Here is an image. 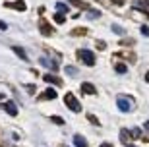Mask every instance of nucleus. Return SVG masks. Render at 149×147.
I'll return each instance as SVG.
<instances>
[{
    "label": "nucleus",
    "mask_w": 149,
    "mask_h": 147,
    "mask_svg": "<svg viewBox=\"0 0 149 147\" xmlns=\"http://www.w3.org/2000/svg\"><path fill=\"white\" fill-rule=\"evenodd\" d=\"M141 33H143L145 37H149V27L147 25H141Z\"/></svg>",
    "instance_id": "412c9836"
},
{
    "label": "nucleus",
    "mask_w": 149,
    "mask_h": 147,
    "mask_svg": "<svg viewBox=\"0 0 149 147\" xmlns=\"http://www.w3.org/2000/svg\"><path fill=\"white\" fill-rule=\"evenodd\" d=\"M81 91L85 95H95V85L93 83H81Z\"/></svg>",
    "instance_id": "423d86ee"
},
{
    "label": "nucleus",
    "mask_w": 149,
    "mask_h": 147,
    "mask_svg": "<svg viewBox=\"0 0 149 147\" xmlns=\"http://www.w3.org/2000/svg\"><path fill=\"white\" fill-rule=\"evenodd\" d=\"M2 109H4L8 114H12V116H16V114H17V107H16L14 103H4V105H2Z\"/></svg>",
    "instance_id": "20e7f679"
},
{
    "label": "nucleus",
    "mask_w": 149,
    "mask_h": 147,
    "mask_svg": "<svg viewBox=\"0 0 149 147\" xmlns=\"http://www.w3.org/2000/svg\"><path fill=\"white\" fill-rule=\"evenodd\" d=\"M87 120H89V122H93V124H99V120L95 118V116H91V114H89V116H87Z\"/></svg>",
    "instance_id": "4be33fe9"
},
{
    "label": "nucleus",
    "mask_w": 149,
    "mask_h": 147,
    "mask_svg": "<svg viewBox=\"0 0 149 147\" xmlns=\"http://www.w3.org/2000/svg\"><path fill=\"white\" fill-rule=\"evenodd\" d=\"M56 8H58V12H62V14H66V12H68V6L64 4V2H56Z\"/></svg>",
    "instance_id": "f8f14e48"
},
{
    "label": "nucleus",
    "mask_w": 149,
    "mask_h": 147,
    "mask_svg": "<svg viewBox=\"0 0 149 147\" xmlns=\"http://www.w3.org/2000/svg\"><path fill=\"white\" fill-rule=\"evenodd\" d=\"M112 31H114V33H118V35H124V29H122V27H118V25H112Z\"/></svg>",
    "instance_id": "6ab92c4d"
},
{
    "label": "nucleus",
    "mask_w": 149,
    "mask_h": 147,
    "mask_svg": "<svg viewBox=\"0 0 149 147\" xmlns=\"http://www.w3.org/2000/svg\"><path fill=\"white\" fill-rule=\"evenodd\" d=\"M128 147H134V145H128Z\"/></svg>",
    "instance_id": "c85d7f7f"
},
{
    "label": "nucleus",
    "mask_w": 149,
    "mask_h": 147,
    "mask_svg": "<svg viewBox=\"0 0 149 147\" xmlns=\"http://www.w3.org/2000/svg\"><path fill=\"white\" fill-rule=\"evenodd\" d=\"M41 31L47 33V35H50V31H52V29H50L49 25H47V23H41Z\"/></svg>",
    "instance_id": "dca6fc26"
},
{
    "label": "nucleus",
    "mask_w": 149,
    "mask_h": 147,
    "mask_svg": "<svg viewBox=\"0 0 149 147\" xmlns=\"http://www.w3.org/2000/svg\"><path fill=\"white\" fill-rule=\"evenodd\" d=\"M66 74L68 76H76L77 70H74V66H66Z\"/></svg>",
    "instance_id": "2eb2a0df"
},
{
    "label": "nucleus",
    "mask_w": 149,
    "mask_h": 147,
    "mask_svg": "<svg viewBox=\"0 0 149 147\" xmlns=\"http://www.w3.org/2000/svg\"><path fill=\"white\" fill-rule=\"evenodd\" d=\"M74 143H76V147H87V139L83 136H79V134L74 136Z\"/></svg>",
    "instance_id": "39448f33"
},
{
    "label": "nucleus",
    "mask_w": 149,
    "mask_h": 147,
    "mask_svg": "<svg viewBox=\"0 0 149 147\" xmlns=\"http://www.w3.org/2000/svg\"><path fill=\"white\" fill-rule=\"evenodd\" d=\"M143 128H145V130L149 132V120H147V122H145V124H143Z\"/></svg>",
    "instance_id": "a878e982"
},
{
    "label": "nucleus",
    "mask_w": 149,
    "mask_h": 147,
    "mask_svg": "<svg viewBox=\"0 0 149 147\" xmlns=\"http://www.w3.org/2000/svg\"><path fill=\"white\" fill-rule=\"evenodd\" d=\"M112 2H114V4H118V6H122V4H124V0H112Z\"/></svg>",
    "instance_id": "b1692460"
},
{
    "label": "nucleus",
    "mask_w": 149,
    "mask_h": 147,
    "mask_svg": "<svg viewBox=\"0 0 149 147\" xmlns=\"http://www.w3.org/2000/svg\"><path fill=\"white\" fill-rule=\"evenodd\" d=\"M99 16H101V14L97 10H89L87 12V17H89V20H91V17H99Z\"/></svg>",
    "instance_id": "a211bd4d"
},
{
    "label": "nucleus",
    "mask_w": 149,
    "mask_h": 147,
    "mask_svg": "<svg viewBox=\"0 0 149 147\" xmlns=\"http://www.w3.org/2000/svg\"><path fill=\"white\" fill-rule=\"evenodd\" d=\"M101 147H112V145H111V143H103Z\"/></svg>",
    "instance_id": "bb28decb"
},
{
    "label": "nucleus",
    "mask_w": 149,
    "mask_h": 147,
    "mask_svg": "<svg viewBox=\"0 0 149 147\" xmlns=\"http://www.w3.org/2000/svg\"><path fill=\"white\" fill-rule=\"evenodd\" d=\"M12 50H14V52H16V54L19 56V58H22V60H27V54H25V50H23L22 47H14V49H12Z\"/></svg>",
    "instance_id": "9d476101"
},
{
    "label": "nucleus",
    "mask_w": 149,
    "mask_h": 147,
    "mask_svg": "<svg viewBox=\"0 0 149 147\" xmlns=\"http://www.w3.org/2000/svg\"><path fill=\"white\" fill-rule=\"evenodd\" d=\"M77 56H79V58H81L87 66H93V64H95V54L91 52V50L81 49V50H77Z\"/></svg>",
    "instance_id": "f03ea898"
},
{
    "label": "nucleus",
    "mask_w": 149,
    "mask_h": 147,
    "mask_svg": "<svg viewBox=\"0 0 149 147\" xmlns=\"http://www.w3.org/2000/svg\"><path fill=\"white\" fill-rule=\"evenodd\" d=\"M64 103H66V107L72 110V112H79V110H81V105H79V101L74 97L72 93H66V97H64Z\"/></svg>",
    "instance_id": "f257e3e1"
},
{
    "label": "nucleus",
    "mask_w": 149,
    "mask_h": 147,
    "mask_svg": "<svg viewBox=\"0 0 149 147\" xmlns=\"http://www.w3.org/2000/svg\"><path fill=\"white\" fill-rule=\"evenodd\" d=\"M128 137H130L128 132H120V139H128Z\"/></svg>",
    "instance_id": "5701e85b"
},
{
    "label": "nucleus",
    "mask_w": 149,
    "mask_h": 147,
    "mask_svg": "<svg viewBox=\"0 0 149 147\" xmlns=\"http://www.w3.org/2000/svg\"><path fill=\"white\" fill-rule=\"evenodd\" d=\"M45 82H49V83H52V85H60V79L56 76H52V74H45Z\"/></svg>",
    "instance_id": "6e6552de"
},
{
    "label": "nucleus",
    "mask_w": 149,
    "mask_h": 147,
    "mask_svg": "<svg viewBox=\"0 0 149 147\" xmlns=\"http://www.w3.org/2000/svg\"><path fill=\"white\" fill-rule=\"evenodd\" d=\"M47 97V99H56V91L54 89H47V91L43 93V99Z\"/></svg>",
    "instance_id": "9b49d317"
},
{
    "label": "nucleus",
    "mask_w": 149,
    "mask_h": 147,
    "mask_svg": "<svg viewBox=\"0 0 149 147\" xmlns=\"http://www.w3.org/2000/svg\"><path fill=\"white\" fill-rule=\"evenodd\" d=\"M6 27H8V25H6V23H4V22H0V29H2V31H4V29H6Z\"/></svg>",
    "instance_id": "393cba45"
},
{
    "label": "nucleus",
    "mask_w": 149,
    "mask_h": 147,
    "mask_svg": "<svg viewBox=\"0 0 149 147\" xmlns=\"http://www.w3.org/2000/svg\"><path fill=\"white\" fill-rule=\"evenodd\" d=\"M114 70L118 72V74H126V72H128V68H126L124 64H116V66H114Z\"/></svg>",
    "instance_id": "ddd939ff"
},
{
    "label": "nucleus",
    "mask_w": 149,
    "mask_h": 147,
    "mask_svg": "<svg viewBox=\"0 0 149 147\" xmlns=\"http://www.w3.org/2000/svg\"><path fill=\"white\" fill-rule=\"evenodd\" d=\"M52 122H54V124H64V120H62V118H58V116H52Z\"/></svg>",
    "instance_id": "aec40b11"
},
{
    "label": "nucleus",
    "mask_w": 149,
    "mask_h": 147,
    "mask_svg": "<svg viewBox=\"0 0 149 147\" xmlns=\"http://www.w3.org/2000/svg\"><path fill=\"white\" fill-rule=\"evenodd\" d=\"M130 136H132V137H139V136H141V130H139V128H134V130L130 132Z\"/></svg>",
    "instance_id": "f3484780"
},
{
    "label": "nucleus",
    "mask_w": 149,
    "mask_h": 147,
    "mask_svg": "<svg viewBox=\"0 0 149 147\" xmlns=\"http://www.w3.org/2000/svg\"><path fill=\"white\" fill-rule=\"evenodd\" d=\"M145 82H149V72H147V74H145Z\"/></svg>",
    "instance_id": "cd10ccee"
},
{
    "label": "nucleus",
    "mask_w": 149,
    "mask_h": 147,
    "mask_svg": "<svg viewBox=\"0 0 149 147\" xmlns=\"http://www.w3.org/2000/svg\"><path fill=\"white\" fill-rule=\"evenodd\" d=\"M41 64H43V66H49L50 70H58V66H56L54 62H50L49 58H45V56H43V58H41Z\"/></svg>",
    "instance_id": "1a4fd4ad"
},
{
    "label": "nucleus",
    "mask_w": 149,
    "mask_h": 147,
    "mask_svg": "<svg viewBox=\"0 0 149 147\" xmlns=\"http://www.w3.org/2000/svg\"><path fill=\"white\" fill-rule=\"evenodd\" d=\"M54 22H56V23H64V22H66V20H64V16H62L60 12H58V14H56V16H54Z\"/></svg>",
    "instance_id": "4468645a"
},
{
    "label": "nucleus",
    "mask_w": 149,
    "mask_h": 147,
    "mask_svg": "<svg viewBox=\"0 0 149 147\" xmlns=\"http://www.w3.org/2000/svg\"><path fill=\"white\" fill-rule=\"evenodd\" d=\"M6 6H8V8H16L17 12H23V10H25V8H27L23 0H17V2H14V4H6Z\"/></svg>",
    "instance_id": "0eeeda50"
},
{
    "label": "nucleus",
    "mask_w": 149,
    "mask_h": 147,
    "mask_svg": "<svg viewBox=\"0 0 149 147\" xmlns=\"http://www.w3.org/2000/svg\"><path fill=\"white\" fill-rule=\"evenodd\" d=\"M116 107L122 110V112H128V110L132 109V101H130V97H118L116 99Z\"/></svg>",
    "instance_id": "7ed1b4c3"
}]
</instances>
